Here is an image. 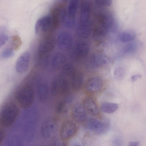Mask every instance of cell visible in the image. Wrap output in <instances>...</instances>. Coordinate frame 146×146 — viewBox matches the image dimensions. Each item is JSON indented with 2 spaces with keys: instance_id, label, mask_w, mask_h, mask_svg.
<instances>
[{
  "instance_id": "cell-20",
  "label": "cell",
  "mask_w": 146,
  "mask_h": 146,
  "mask_svg": "<svg viewBox=\"0 0 146 146\" xmlns=\"http://www.w3.org/2000/svg\"><path fill=\"white\" fill-rule=\"evenodd\" d=\"M66 58L64 54L61 52L56 53L52 58V65L54 69H58L65 64Z\"/></svg>"
},
{
  "instance_id": "cell-12",
  "label": "cell",
  "mask_w": 146,
  "mask_h": 146,
  "mask_svg": "<svg viewBox=\"0 0 146 146\" xmlns=\"http://www.w3.org/2000/svg\"><path fill=\"white\" fill-rule=\"evenodd\" d=\"M71 114L74 120L79 123L84 122L86 119L87 112L82 103H74L71 109Z\"/></svg>"
},
{
  "instance_id": "cell-19",
  "label": "cell",
  "mask_w": 146,
  "mask_h": 146,
  "mask_svg": "<svg viewBox=\"0 0 146 146\" xmlns=\"http://www.w3.org/2000/svg\"><path fill=\"white\" fill-rule=\"evenodd\" d=\"M84 77L82 73L76 70L69 79L70 88L74 92H78L83 84Z\"/></svg>"
},
{
  "instance_id": "cell-7",
  "label": "cell",
  "mask_w": 146,
  "mask_h": 146,
  "mask_svg": "<svg viewBox=\"0 0 146 146\" xmlns=\"http://www.w3.org/2000/svg\"><path fill=\"white\" fill-rule=\"evenodd\" d=\"M110 62V59L107 55L102 53H96L91 56L87 65L89 70L94 71L107 66Z\"/></svg>"
},
{
  "instance_id": "cell-13",
  "label": "cell",
  "mask_w": 146,
  "mask_h": 146,
  "mask_svg": "<svg viewBox=\"0 0 146 146\" xmlns=\"http://www.w3.org/2000/svg\"><path fill=\"white\" fill-rule=\"evenodd\" d=\"M73 39L71 35L67 31H63L59 35L57 44L61 50L66 51L70 50L72 46Z\"/></svg>"
},
{
  "instance_id": "cell-23",
  "label": "cell",
  "mask_w": 146,
  "mask_h": 146,
  "mask_svg": "<svg viewBox=\"0 0 146 146\" xmlns=\"http://www.w3.org/2000/svg\"><path fill=\"white\" fill-rule=\"evenodd\" d=\"M60 74L69 80L76 70L71 64L66 63L61 68Z\"/></svg>"
},
{
  "instance_id": "cell-37",
  "label": "cell",
  "mask_w": 146,
  "mask_h": 146,
  "mask_svg": "<svg viewBox=\"0 0 146 146\" xmlns=\"http://www.w3.org/2000/svg\"><path fill=\"white\" fill-rule=\"evenodd\" d=\"M139 145L138 142L132 141L129 143L127 146H139Z\"/></svg>"
},
{
  "instance_id": "cell-25",
  "label": "cell",
  "mask_w": 146,
  "mask_h": 146,
  "mask_svg": "<svg viewBox=\"0 0 146 146\" xmlns=\"http://www.w3.org/2000/svg\"><path fill=\"white\" fill-rule=\"evenodd\" d=\"M135 36L136 34L134 32L132 31H125L119 34V38L121 42H127L134 39Z\"/></svg>"
},
{
  "instance_id": "cell-6",
  "label": "cell",
  "mask_w": 146,
  "mask_h": 146,
  "mask_svg": "<svg viewBox=\"0 0 146 146\" xmlns=\"http://www.w3.org/2000/svg\"><path fill=\"white\" fill-rule=\"evenodd\" d=\"M86 126L91 131L98 134H103L107 132L110 127L109 121L107 120H101L91 118L87 121Z\"/></svg>"
},
{
  "instance_id": "cell-14",
  "label": "cell",
  "mask_w": 146,
  "mask_h": 146,
  "mask_svg": "<svg viewBox=\"0 0 146 146\" xmlns=\"http://www.w3.org/2000/svg\"><path fill=\"white\" fill-rule=\"evenodd\" d=\"M76 126L74 122L70 120L65 121L62 123L59 131L60 138L67 139L72 136L75 133Z\"/></svg>"
},
{
  "instance_id": "cell-15",
  "label": "cell",
  "mask_w": 146,
  "mask_h": 146,
  "mask_svg": "<svg viewBox=\"0 0 146 146\" xmlns=\"http://www.w3.org/2000/svg\"><path fill=\"white\" fill-rule=\"evenodd\" d=\"M98 21L99 25L96 27L106 33L114 27L113 19L109 13H104L101 14L99 17Z\"/></svg>"
},
{
  "instance_id": "cell-5",
  "label": "cell",
  "mask_w": 146,
  "mask_h": 146,
  "mask_svg": "<svg viewBox=\"0 0 146 146\" xmlns=\"http://www.w3.org/2000/svg\"><path fill=\"white\" fill-rule=\"evenodd\" d=\"M17 97L20 105L23 108H28L32 105L33 102L34 90L31 86L25 85L19 90Z\"/></svg>"
},
{
  "instance_id": "cell-17",
  "label": "cell",
  "mask_w": 146,
  "mask_h": 146,
  "mask_svg": "<svg viewBox=\"0 0 146 146\" xmlns=\"http://www.w3.org/2000/svg\"><path fill=\"white\" fill-rule=\"evenodd\" d=\"M90 45L87 42L81 41L75 45L74 49V55L76 58L81 59L86 57L90 50Z\"/></svg>"
},
{
  "instance_id": "cell-26",
  "label": "cell",
  "mask_w": 146,
  "mask_h": 146,
  "mask_svg": "<svg viewBox=\"0 0 146 146\" xmlns=\"http://www.w3.org/2000/svg\"><path fill=\"white\" fill-rule=\"evenodd\" d=\"M68 104L66 101H62L57 105L55 111L58 114H60L66 113L68 110Z\"/></svg>"
},
{
  "instance_id": "cell-36",
  "label": "cell",
  "mask_w": 146,
  "mask_h": 146,
  "mask_svg": "<svg viewBox=\"0 0 146 146\" xmlns=\"http://www.w3.org/2000/svg\"><path fill=\"white\" fill-rule=\"evenodd\" d=\"M141 76V75L139 74H134L132 76L131 79L132 82H134L137 80L138 79L140 78Z\"/></svg>"
},
{
  "instance_id": "cell-9",
  "label": "cell",
  "mask_w": 146,
  "mask_h": 146,
  "mask_svg": "<svg viewBox=\"0 0 146 146\" xmlns=\"http://www.w3.org/2000/svg\"><path fill=\"white\" fill-rule=\"evenodd\" d=\"M55 41L54 38L50 35L44 37L38 45L37 53L38 56L42 58L46 56L54 48Z\"/></svg>"
},
{
  "instance_id": "cell-34",
  "label": "cell",
  "mask_w": 146,
  "mask_h": 146,
  "mask_svg": "<svg viewBox=\"0 0 146 146\" xmlns=\"http://www.w3.org/2000/svg\"><path fill=\"white\" fill-rule=\"evenodd\" d=\"M53 146H66V145L62 140H57L54 142Z\"/></svg>"
},
{
  "instance_id": "cell-32",
  "label": "cell",
  "mask_w": 146,
  "mask_h": 146,
  "mask_svg": "<svg viewBox=\"0 0 146 146\" xmlns=\"http://www.w3.org/2000/svg\"><path fill=\"white\" fill-rule=\"evenodd\" d=\"M95 3L98 6L108 7L111 5L112 1L110 0H97L95 1Z\"/></svg>"
},
{
  "instance_id": "cell-8",
  "label": "cell",
  "mask_w": 146,
  "mask_h": 146,
  "mask_svg": "<svg viewBox=\"0 0 146 146\" xmlns=\"http://www.w3.org/2000/svg\"><path fill=\"white\" fill-rule=\"evenodd\" d=\"M57 129V124L56 120L51 117L46 118L42 123L41 131L43 137L49 139L55 134Z\"/></svg>"
},
{
  "instance_id": "cell-1",
  "label": "cell",
  "mask_w": 146,
  "mask_h": 146,
  "mask_svg": "<svg viewBox=\"0 0 146 146\" xmlns=\"http://www.w3.org/2000/svg\"><path fill=\"white\" fill-rule=\"evenodd\" d=\"M91 6L87 1H82L80 5L79 20L76 27L77 35L80 38H86L92 30Z\"/></svg>"
},
{
  "instance_id": "cell-10",
  "label": "cell",
  "mask_w": 146,
  "mask_h": 146,
  "mask_svg": "<svg viewBox=\"0 0 146 146\" xmlns=\"http://www.w3.org/2000/svg\"><path fill=\"white\" fill-rule=\"evenodd\" d=\"M66 13V9L62 4L56 5L52 9L50 15L54 29L58 27L62 23Z\"/></svg>"
},
{
  "instance_id": "cell-35",
  "label": "cell",
  "mask_w": 146,
  "mask_h": 146,
  "mask_svg": "<svg viewBox=\"0 0 146 146\" xmlns=\"http://www.w3.org/2000/svg\"><path fill=\"white\" fill-rule=\"evenodd\" d=\"M5 135V133L4 130L1 128L0 127V144L3 140Z\"/></svg>"
},
{
  "instance_id": "cell-31",
  "label": "cell",
  "mask_w": 146,
  "mask_h": 146,
  "mask_svg": "<svg viewBox=\"0 0 146 146\" xmlns=\"http://www.w3.org/2000/svg\"><path fill=\"white\" fill-rule=\"evenodd\" d=\"M21 42L20 38L18 36H14L12 40V48L15 50H17L21 45Z\"/></svg>"
},
{
  "instance_id": "cell-22",
  "label": "cell",
  "mask_w": 146,
  "mask_h": 146,
  "mask_svg": "<svg viewBox=\"0 0 146 146\" xmlns=\"http://www.w3.org/2000/svg\"><path fill=\"white\" fill-rule=\"evenodd\" d=\"M79 5V1L77 0H72L69 2L66 9V15L68 17L75 19Z\"/></svg>"
},
{
  "instance_id": "cell-3",
  "label": "cell",
  "mask_w": 146,
  "mask_h": 146,
  "mask_svg": "<svg viewBox=\"0 0 146 146\" xmlns=\"http://www.w3.org/2000/svg\"><path fill=\"white\" fill-rule=\"evenodd\" d=\"M70 88L69 80L60 74L56 76L53 80L50 91L55 96H64L69 93Z\"/></svg>"
},
{
  "instance_id": "cell-27",
  "label": "cell",
  "mask_w": 146,
  "mask_h": 146,
  "mask_svg": "<svg viewBox=\"0 0 146 146\" xmlns=\"http://www.w3.org/2000/svg\"><path fill=\"white\" fill-rule=\"evenodd\" d=\"M9 37L5 27H0V47L2 46L8 40Z\"/></svg>"
},
{
  "instance_id": "cell-29",
  "label": "cell",
  "mask_w": 146,
  "mask_h": 146,
  "mask_svg": "<svg viewBox=\"0 0 146 146\" xmlns=\"http://www.w3.org/2000/svg\"><path fill=\"white\" fill-rule=\"evenodd\" d=\"M125 71L123 68L121 67L116 68L113 72L115 78L117 80L122 79L125 75Z\"/></svg>"
},
{
  "instance_id": "cell-2",
  "label": "cell",
  "mask_w": 146,
  "mask_h": 146,
  "mask_svg": "<svg viewBox=\"0 0 146 146\" xmlns=\"http://www.w3.org/2000/svg\"><path fill=\"white\" fill-rule=\"evenodd\" d=\"M19 113L18 108L13 102L7 103L3 108L0 114V123L3 126H8L15 120Z\"/></svg>"
},
{
  "instance_id": "cell-11",
  "label": "cell",
  "mask_w": 146,
  "mask_h": 146,
  "mask_svg": "<svg viewBox=\"0 0 146 146\" xmlns=\"http://www.w3.org/2000/svg\"><path fill=\"white\" fill-rule=\"evenodd\" d=\"M103 81L99 76L92 77L88 79L84 85V90L87 93H93L100 91L102 89Z\"/></svg>"
},
{
  "instance_id": "cell-4",
  "label": "cell",
  "mask_w": 146,
  "mask_h": 146,
  "mask_svg": "<svg viewBox=\"0 0 146 146\" xmlns=\"http://www.w3.org/2000/svg\"><path fill=\"white\" fill-rule=\"evenodd\" d=\"M53 23L50 15L43 16L36 22L35 26L36 35L43 38L50 36L54 29Z\"/></svg>"
},
{
  "instance_id": "cell-33",
  "label": "cell",
  "mask_w": 146,
  "mask_h": 146,
  "mask_svg": "<svg viewBox=\"0 0 146 146\" xmlns=\"http://www.w3.org/2000/svg\"><path fill=\"white\" fill-rule=\"evenodd\" d=\"M136 46L134 44H130L126 46L123 49V52L125 53L133 52L135 50Z\"/></svg>"
},
{
  "instance_id": "cell-21",
  "label": "cell",
  "mask_w": 146,
  "mask_h": 146,
  "mask_svg": "<svg viewBox=\"0 0 146 146\" xmlns=\"http://www.w3.org/2000/svg\"><path fill=\"white\" fill-rule=\"evenodd\" d=\"M36 92L37 97L40 100L42 101L46 100L49 94L48 86L44 83L40 84L37 88Z\"/></svg>"
},
{
  "instance_id": "cell-24",
  "label": "cell",
  "mask_w": 146,
  "mask_h": 146,
  "mask_svg": "<svg viewBox=\"0 0 146 146\" xmlns=\"http://www.w3.org/2000/svg\"><path fill=\"white\" fill-rule=\"evenodd\" d=\"M118 108V105L113 103L104 102L103 103L101 106L102 111L107 113H111L114 112Z\"/></svg>"
},
{
  "instance_id": "cell-30",
  "label": "cell",
  "mask_w": 146,
  "mask_h": 146,
  "mask_svg": "<svg viewBox=\"0 0 146 146\" xmlns=\"http://www.w3.org/2000/svg\"><path fill=\"white\" fill-rule=\"evenodd\" d=\"M75 23V19L68 17L66 13L63 20L62 23L64 26L67 28H70L73 27Z\"/></svg>"
},
{
  "instance_id": "cell-28",
  "label": "cell",
  "mask_w": 146,
  "mask_h": 146,
  "mask_svg": "<svg viewBox=\"0 0 146 146\" xmlns=\"http://www.w3.org/2000/svg\"><path fill=\"white\" fill-rule=\"evenodd\" d=\"M14 51L12 48L8 47L3 50L1 53L0 56L3 58H8L13 56Z\"/></svg>"
},
{
  "instance_id": "cell-18",
  "label": "cell",
  "mask_w": 146,
  "mask_h": 146,
  "mask_svg": "<svg viewBox=\"0 0 146 146\" xmlns=\"http://www.w3.org/2000/svg\"><path fill=\"white\" fill-rule=\"evenodd\" d=\"M86 112L93 115H97L99 112L98 104L95 99L91 96H87L82 103Z\"/></svg>"
},
{
  "instance_id": "cell-38",
  "label": "cell",
  "mask_w": 146,
  "mask_h": 146,
  "mask_svg": "<svg viewBox=\"0 0 146 146\" xmlns=\"http://www.w3.org/2000/svg\"><path fill=\"white\" fill-rule=\"evenodd\" d=\"M76 146H80V145H77Z\"/></svg>"
},
{
  "instance_id": "cell-16",
  "label": "cell",
  "mask_w": 146,
  "mask_h": 146,
  "mask_svg": "<svg viewBox=\"0 0 146 146\" xmlns=\"http://www.w3.org/2000/svg\"><path fill=\"white\" fill-rule=\"evenodd\" d=\"M30 60V54L28 51L23 53L17 59L15 68L17 72L22 73L26 72L29 67Z\"/></svg>"
}]
</instances>
